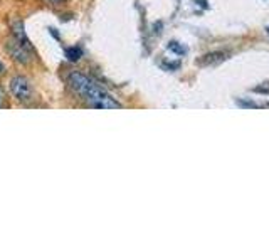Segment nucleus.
<instances>
[{
    "mask_svg": "<svg viewBox=\"0 0 269 252\" xmlns=\"http://www.w3.org/2000/svg\"><path fill=\"white\" fill-rule=\"evenodd\" d=\"M168 50H172V52L178 54V55H183L185 54V48H182L178 42H170L168 44Z\"/></svg>",
    "mask_w": 269,
    "mask_h": 252,
    "instance_id": "6",
    "label": "nucleus"
},
{
    "mask_svg": "<svg viewBox=\"0 0 269 252\" xmlns=\"http://www.w3.org/2000/svg\"><path fill=\"white\" fill-rule=\"evenodd\" d=\"M46 2H51V3H62V2H66V0H46Z\"/></svg>",
    "mask_w": 269,
    "mask_h": 252,
    "instance_id": "8",
    "label": "nucleus"
},
{
    "mask_svg": "<svg viewBox=\"0 0 269 252\" xmlns=\"http://www.w3.org/2000/svg\"><path fill=\"white\" fill-rule=\"evenodd\" d=\"M66 57L67 61L71 62H78L81 57H83V49L79 46H74V48H67L66 49Z\"/></svg>",
    "mask_w": 269,
    "mask_h": 252,
    "instance_id": "5",
    "label": "nucleus"
},
{
    "mask_svg": "<svg viewBox=\"0 0 269 252\" xmlns=\"http://www.w3.org/2000/svg\"><path fill=\"white\" fill-rule=\"evenodd\" d=\"M66 81H67V86L71 88V91L74 93V95H78L79 100H83L89 108H96V109L121 108V104H119L105 88L96 84L95 81L88 78L86 74H83V72L71 71L69 74L66 76Z\"/></svg>",
    "mask_w": 269,
    "mask_h": 252,
    "instance_id": "1",
    "label": "nucleus"
},
{
    "mask_svg": "<svg viewBox=\"0 0 269 252\" xmlns=\"http://www.w3.org/2000/svg\"><path fill=\"white\" fill-rule=\"evenodd\" d=\"M229 57V52H224V50H217V52H209L204 55L199 61L200 66H214V64H220L222 61Z\"/></svg>",
    "mask_w": 269,
    "mask_h": 252,
    "instance_id": "4",
    "label": "nucleus"
},
{
    "mask_svg": "<svg viewBox=\"0 0 269 252\" xmlns=\"http://www.w3.org/2000/svg\"><path fill=\"white\" fill-rule=\"evenodd\" d=\"M10 93L22 104H27V102H31L34 100L32 83L25 76H14L10 79Z\"/></svg>",
    "mask_w": 269,
    "mask_h": 252,
    "instance_id": "2",
    "label": "nucleus"
},
{
    "mask_svg": "<svg viewBox=\"0 0 269 252\" xmlns=\"http://www.w3.org/2000/svg\"><path fill=\"white\" fill-rule=\"evenodd\" d=\"M7 50H8V54L14 57V61L20 62V64H29V62H31V52H32V50H29L25 46L20 44L15 37H12V39L7 42Z\"/></svg>",
    "mask_w": 269,
    "mask_h": 252,
    "instance_id": "3",
    "label": "nucleus"
},
{
    "mask_svg": "<svg viewBox=\"0 0 269 252\" xmlns=\"http://www.w3.org/2000/svg\"><path fill=\"white\" fill-rule=\"evenodd\" d=\"M3 71H5V66H3V62L0 61V74H3Z\"/></svg>",
    "mask_w": 269,
    "mask_h": 252,
    "instance_id": "9",
    "label": "nucleus"
},
{
    "mask_svg": "<svg viewBox=\"0 0 269 252\" xmlns=\"http://www.w3.org/2000/svg\"><path fill=\"white\" fill-rule=\"evenodd\" d=\"M5 106V95H3L2 88H0V108H3Z\"/></svg>",
    "mask_w": 269,
    "mask_h": 252,
    "instance_id": "7",
    "label": "nucleus"
},
{
    "mask_svg": "<svg viewBox=\"0 0 269 252\" xmlns=\"http://www.w3.org/2000/svg\"><path fill=\"white\" fill-rule=\"evenodd\" d=\"M268 34H269V27H268Z\"/></svg>",
    "mask_w": 269,
    "mask_h": 252,
    "instance_id": "10",
    "label": "nucleus"
}]
</instances>
